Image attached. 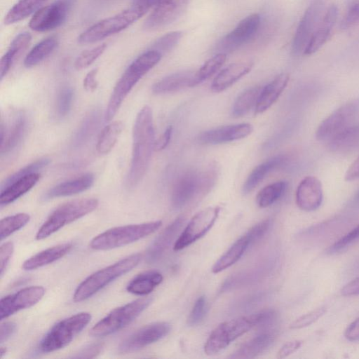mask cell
Here are the masks:
<instances>
[{"label": "cell", "instance_id": "8fae6325", "mask_svg": "<svg viewBox=\"0 0 359 359\" xmlns=\"http://www.w3.org/2000/svg\"><path fill=\"white\" fill-rule=\"evenodd\" d=\"M359 118V98L342 104L318 126L316 137L319 141H329L346 128L357 123Z\"/></svg>", "mask_w": 359, "mask_h": 359}, {"label": "cell", "instance_id": "7a4b0ae2", "mask_svg": "<svg viewBox=\"0 0 359 359\" xmlns=\"http://www.w3.org/2000/svg\"><path fill=\"white\" fill-rule=\"evenodd\" d=\"M275 318L276 313L267 310L223 322L210 333L204 345V352L208 355H215L253 327L267 324Z\"/></svg>", "mask_w": 359, "mask_h": 359}, {"label": "cell", "instance_id": "9a60e30c", "mask_svg": "<svg viewBox=\"0 0 359 359\" xmlns=\"http://www.w3.org/2000/svg\"><path fill=\"white\" fill-rule=\"evenodd\" d=\"M324 0H316L305 11L297 27L292 44L294 55L304 51L316 28L324 11Z\"/></svg>", "mask_w": 359, "mask_h": 359}, {"label": "cell", "instance_id": "4316f807", "mask_svg": "<svg viewBox=\"0 0 359 359\" xmlns=\"http://www.w3.org/2000/svg\"><path fill=\"white\" fill-rule=\"evenodd\" d=\"M276 337L274 330L263 332L244 343L229 358H252L263 353L273 343Z\"/></svg>", "mask_w": 359, "mask_h": 359}, {"label": "cell", "instance_id": "277c9868", "mask_svg": "<svg viewBox=\"0 0 359 359\" xmlns=\"http://www.w3.org/2000/svg\"><path fill=\"white\" fill-rule=\"evenodd\" d=\"M141 259L140 254H133L90 275L76 287L73 299L81 302L91 297L109 283L135 267Z\"/></svg>", "mask_w": 359, "mask_h": 359}, {"label": "cell", "instance_id": "11a10c76", "mask_svg": "<svg viewBox=\"0 0 359 359\" xmlns=\"http://www.w3.org/2000/svg\"><path fill=\"white\" fill-rule=\"evenodd\" d=\"M271 225L269 219H265L253 226L246 233L248 234L252 243L253 244L266 233Z\"/></svg>", "mask_w": 359, "mask_h": 359}, {"label": "cell", "instance_id": "b9f144b4", "mask_svg": "<svg viewBox=\"0 0 359 359\" xmlns=\"http://www.w3.org/2000/svg\"><path fill=\"white\" fill-rule=\"evenodd\" d=\"M286 187L287 182L285 181L276 182L264 187L257 195V204L262 208L269 207L282 196Z\"/></svg>", "mask_w": 359, "mask_h": 359}, {"label": "cell", "instance_id": "83f0119b", "mask_svg": "<svg viewBox=\"0 0 359 359\" xmlns=\"http://www.w3.org/2000/svg\"><path fill=\"white\" fill-rule=\"evenodd\" d=\"M195 72L181 71L166 76L152 86L155 94H165L179 91L187 87L194 86Z\"/></svg>", "mask_w": 359, "mask_h": 359}, {"label": "cell", "instance_id": "e0dca14e", "mask_svg": "<svg viewBox=\"0 0 359 359\" xmlns=\"http://www.w3.org/2000/svg\"><path fill=\"white\" fill-rule=\"evenodd\" d=\"M45 294L42 286L22 288L15 293L1 298L0 302L1 320L7 318L15 313L36 304Z\"/></svg>", "mask_w": 359, "mask_h": 359}, {"label": "cell", "instance_id": "681fc988", "mask_svg": "<svg viewBox=\"0 0 359 359\" xmlns=\"http://www.w3.org/2000/svg\"><path fill=\"white\" fill-rule=\"evenodd\" d=\"M74 90L69 86L62 88L57 96L56 111L60 118L66 116L72 107Z\"/></svg>", "mask_w": 359, "mask_h": 359}, {"label": "cell", "instance_id": "d4e9b609", "mask_svg": "<svg viewBox=\"0 0 359 359\" xmlns=\"http://www.w3.org/2000/svg\"><path fill=\"white\" fill-rule=\"evenodd\" d=\"M289 79L287 74L282 73L262 88L255 106V114H262L269 109L279 98Z\"/></svg>", "mask_w": 359, "mask_h": 359}, {"label": "cell", "instance_id": "7c38bea8", "mask_svg": "<svg viewBox=\"0 0 359 359\" xmlns=\"http://www.w3.org/2000/svg\"><path fill=\"white\" fill-rule=\"evenodd\" d=\"M220 210V207L213 206L197 212L175 241L173 250H181L203 236L214 225Z\"/></svg>", "mask_w": 359, "mask_h": 359}, {"label": "cell", "instance_id": "5b68a950", "mask_svg": "<svg viewBox=\"0 0 359 359\" xmlns=\"http://www.w3.org/2000/svg\"><path fill=\"white\" fill-rule=\"evenodd\" d=\"M162 224L160 220L116 226L94 237L90 243L96 250H110L143 238L156 231Z\"/></svg>", "mask_w": 359, "mask_h": 359}, {"label": "cell", "instance_id": "cb8c5ba5", "mask_svg": "<svg viewBox=\"0 0 359 359\" xmlns=\"http://www.w3.org/2000/svg\"><path fill=\"white\" fill-rule=\"evenodd\" d=\"M251 62H240L230 64L221 70L213 79L211 90L215 93L225 90L252 69Z\"/></svg>", "mask_w": 359, "mask_h": 359}, {"label": "cell", "instance_id": "d6a6232c", "mask_svg": "<svg viewBox=\"0 0 359 359\" xmlns=\"http://www.w3.org/2000/svg\"><path fill=\"white\" fill-rule=\"evenodd\" d=\"M162 274L157 271H147L137 274L127 285L126 290L137 295L151 292L163 281Z\"/></svg>", "mask_w": 359, "mask_h": 359}, {"label": "cell", "instance_id": "60d3db41", "mask_svg": "<svg viewBox=\"0 0 359 359\" xmlns=\"http://www.w3.org/2000/svg\"><path fill=\"white\" fill-rule=\"evenodd\" d=\"M26 128V120L20 114L15 119L8 133H6L4 141L1 143V154H6L14 149L20 142Z\"/></svg>", "mask_w": 359, "mask_h": 359}, {"label": "cell", "instance_id": "ffe728a7", "mask_svg": "<svg viewBox=\"0 0 359 359\" xmlns=\"http://www.w3.org/2000/svg\"><path fill=\"white\" fill-rule=\"evenodd\" d=\"M323 198V187L318 178L308 176L300 182L296 191L295 199L301 210L309 212L318 209Z\"/></svg>", "mask_w": 359, "mask_h": 359}, {"label": "cell", "instance_id": "52a82bcc", "mask_svg": "<svg viewBox=\"0 0 359 359\" xmlns=\"http://www.w3.org/2000/svg\"><path fill=\"white\" fill-rule=\"evenodd\" d=\"M90 320V313L80 312L59 321L43 337L39 349L43 353H50L63 348L86 327Z\"/></svg>", "mask_w": 359, "mask_h": 359}, {"label": "cell", "instance_id": "ba28073f", "mask_svg": "<svg viewBox=\"0 0 359 359\" xmlns=\"http://www.w3.org/2000/svg\"><path fill=\"white\" fill-rule=\"evenodd\" d=\"M151 300L150 297L140 298L114 309L90 329V334L104 337L124 328L148 307Z\"/></svg>", "mask_w": 359, "mask_h": 359}, {"label": "cell", "instance_id": "816d5d0a", "mask_svg": "<svg viewBox=\"0 0 359 359\" xmlns=\"http://www.w3.org/2000/svg\"><path fill=\"white\" fill-rule=\"evenodd\" d=\"M206 313V302L204 297H200L195 302L194 305L189 313L187 323L190 326L196 325L200 323Z\"/></svg>", "mask_w": 359, "mask_h": 359}, {"label": "cell", "instance_id": "f1b7e54d", "mask_svg": "<svg viewBox=\"0 0 359 359\" xmlns=\"http://www.w3.org/2000/svg\"><path fill=\"white\" fill-rule=\"evenodd\" d=\"M72 248L71 243L50 247L27 259L22 264V268L25 270L31 271L51 264L66 255Z\"/></svg>", "mask_w": 359, "mask_h": 359}, {"label": "cell", "instance_id": "f546056e", "mask_svg": "<svg viewBox=\"0 0 359 359\" xmlns=\"http://www.w3.org/2000/svg\"><path fill=\"white\" fill-rule=\"evenodd\" d=\"M287 161L285 156L278 155L256 166L247 177L243 187V192L246 194L252 191L269 173L283 166Z\"/></svg>", "mask_w": 359, "mask_h": 359}, {"label": "cell", "instance_id": "be15d7a7", "mask_svg": "<svg viewBox=\"0 0 359 359\" xmlns=\"http://www.w3.org/2000/svg\"><path fill=\"white\" fill-rule=\"evenodd\" d=\"M345 337L351 341L359 340V318L353 321L345 330Z\"/></svg>", "mask_w": 359, "mask_h": 359}, {"label": "cell", "instance_id": "f907efd6", "mask_svg": "<svg viewBox=\"0 0 359 359\" xmlns=\"http://www.w3.org/2000/svg\"><path fill=\"white\" fill-rule=\"evenodd\" d=\"M325 307H320L313 310L294 320L290 325V329H302L308 327L316 322L325 313Z\"/></svg>", "mask_w": 359, "mask_h": 359}, {"label": "cell", "instance_id": "7dc6e473", "mask_svg": "<svg viewBox=\"0 0 359 359\" xmlns=\"http://www.w3.org/2000/svg\"><path fill=\"white\" fill-rule=\"evenodd\" d=\"M106 43H102L96 47L82 52L76 59L74 67L76 69L81 70L89 67L95 62L105 50Z\"/></svg>", "mask_w": 359, "mask_h": 359}, {"label": "cell", "instance_id": "9f6ffc18", "mask_svg": "<svg viewBox=\"0 0 359 359\" xmlns=\"http://www.w3.org/2000/svg\"><path fill=\"white\" fill-rule=\"evenodd\" d=\"M103 348L101 343H94L85 346L76 352L72 358H94L100 354Z\"/></svg>", "mask_w": 359, "mask_h": 359}, {"label": "cell", "instance_id": "ee69618b", "mask_svg": "<svg viewBox=\"0 0 359 359\" xmlns=\"http://www.w3.org/2000/svg\"><path fill=\"white\" fill-rule=\"evenodd\" d=\"M30 216L27 213H18L3 218L0 222V237L4 240L16 231L25 226Z\"/></svg>", "mask_w": 359, "mask_h": 359}, {"label": "cell", "instance_id": "1f68e13d", "mask_svg": "<svg viewBox=\"0 0 359 359\" xmlns=\"http://www.w3.org/2000/svg\"><path fill=\"white\" fill-rule=\"evenodd\" d=\"M252 241L247 233L236 240L218 259L212 267L214 273H218L230 267L243 256Z\"/></svg>", "mask_w": 359, "mask_h": 359}, {"label": "cell", "instance_id": "6f0895ef", "mask_svg": "<svg viewBox=\"0 0 359 359\" xmlns=\"http://www.w3.org/2000/svg\"><path fill=\"white\" fill-rule=\"evenodd\" d=\"M302 345L301 340H292L284 344L278 352V358H284L296 352Z\"/></svg>", "mask_w": 359, "mask_h": 359}, {"label": "cell", "instance_id": "30bf717a", "mask_svg": "<svg viewBox=\"0 0 359 359\" xmlns=\"http://www.w3.org/2000/svg\"><path fill=\"white\" fill-rule=\"evenodd\" d=\"M143 16L133 7L103 19L83 32L78 37L80 43H91L116 34Z\"/></svg>", "mask_w": 359, "mask_h": 359}, {"label": "cell", "instance_id": "6125c7cd", "mask_svg": "<svg viewBox=\"0 0 359 359\" xmlns=\"http://www.w3.org/2000/svg\"><path fill=\"white\" fill-rule=\"evenodd\" d=\"M341 293L346 297L359 295V276L345 285Z\"/></svg>", "mask_w": 359, "mask_h": 359}, {"label": "cell", "instance_id": "7402d4cb", "mask_svg": "<svg viewBox=\"0 0 359 359\" xmlns=\"http://www.w3.org/2000/svg\"><path fill=\"white\" fill-rule=\"evenodd\" d=\"M271 265V262H264L254 268L231 276L224 281L220 291L224 292L245 287L259 281L269 273Z\"/></svg>", "mask_w": 359, "mask_h": 359}, {"label": "cell", "instance_id": "5bb4252c", "mask_svg": "<svg viewBox=\"0 0 359 359\" xmlns=\"http://www.w3.org/2000/svg\"><path fill=\"white\" fill-rule=\"evenodd\" d=\"M260 26V16L254 13L243 18L217 43V53H230L252 39Z\"/></svg>", "mask_w": 359, "mask_h": 359}, {"label": "cell", "instance_id": "e575fe53", "mask_svg": "<svg viewBox=\"0 0 359 359\" xmlns=\"http://www.w3.org/2000/svg\"><path fill=\"white\" fill-rule=\"evenodd\" d=\"M32 36L28 32H22L18 34L11 41L7 51L2 56L0 62V79L1 81L9 72L12 65L27 47Z\"/></svg>", "mask_w": 359, "mask_h": 359}, {"label": "cell", "instance_id": "ab89813d", "mask_svg": "<svg viewBox=\"0 0 359 359\" xmlns=\"http://www.w3.org/2000/svg\"><path fill=\"white\" fill-rule=\"evenodd\" d=\"M262 88L259 86L252 87L242 92L233 103L232 107L233 116L241 117L248 114L252 107H255Z\"/></svg>", "mask_w": 359, "mask_h": 359}, {"label": "cell", "instance_id": "8992f818", "mask_svg": "<svg viewBox=\"0 0 359 359\" xmlns=\"http://www.w3.org/2000/svg\"><path fill=\"white\" fill-rule=\"evenodd\" d=\"M97 199L87 198L76 199L58 206L39 229L36 240L44 239L64 226L93 212L98 206Z\"/></svg>", "mask_w": 359, "mask_h": 359}, {"label": "cell", "instance_id": "2e32d148", "mask_svg": "<svg viewBox=\"0 0 359 359\" xmlns=\"http://www.w3.org/2000/svg\"><path fill=\"white\" fill-rule=\"evenodd\" d=\"M170 325L157 322L145 325L125 338L118 346L122 353L136 351L165 337L170 331Z\"/></svg>", "mask_w": 359, "mask_h": 359}, {"label": "cell", "instance_id": "f6af8a7d", "mask_svg": "<svg viewBox=\"0 0 359 359\" xmlns=\"http://www.w3.org/2000/svg\"><path fill=\"white\" fill-rule=\"evenodd\" d=\"M50 163V159L47 158H43L32 162L25 167L22 168L19 170L16 171L13 174L6 177L4 181L1 184V190L6 188L7 186L15 182V180L33 172H37L38 170H41L44 167L47 166Z\"/></svg>", "mask_w": 359, "mask_h": 359}, {"label": "cell", "instance_id": "91938a15", "mask_svg": "<svg viewBox=\"0 0 359 359\" xmlns=\"http://www.w3.org/2000/svg\"><path fill=\"white\" fill-rule=\"evenodd\" d=\"M172 133V127L168 126L164 133L155 141L154 150L161 151L168 145Z\"/></svg>", "mask_w": 359, "mask_h": 359}, {"label": "cell", "instance_id": "603a6c76", "mask_svg": "<svg viewBox=\"0 0 359 359\" xmlns=\"http://www.w3.org/2000/svg\"><path fill=\"white\" fill-rule=\"evenodd\" d=\"M184 217H179L169 224L153 241L147 251V261H158L174 240L184 222Z\"/></svg>", "mask_w": 359, "mask_h": 359}, {"label": "cell", "instance_id": "d590c367", "mask_svg": "<svg viewBox=\"0 0 359 359\" xmlns=\"http://www.w3.org/2000/svg\"><path fill=\"white\" fill-rule=\"evenodd\" d=\"M101 120V113L95 109L88 112L74 133L72 144L79 148L87 143L96 131Z\"/></svg>", "mask_w": 359, "mask_h": 359}, {"label": "cell", "instance_id": "db71d44e", "mask_svg": "<svg viewBox=\"0 0 359 359\" xmlns=\"http://www.w3.org/2000/svg\"><path fill=\"white\" fill-rule=\"evenodd\" d=\"M14 246L12 242L4 243L0 247V271L1 277L4 276L10 262Z\"/></svg>", "mask_w": 359, "mask_h": 359}, {"label": "cell", "instance_id": "484cf974", "mask_svg": "<svg viewBox=\"0 0 359 359\" xmlns=\"http://www.w3.org/2000/svg\"><path fill=\"white\" fill-rule=\"evenodd\" d=\"M94 180L95 177L92 173L82 175L54 186L46 192L43 198L51 199L81 193L90 189L93 186Z\"/></svg>", "mask_w": 359, "mask_h": 359}, {"label": "cell", "instance_id": "f35d334b", "mask_svg": "<svg viewBox=\"0 0 359 359\" xmlns=\"http://www.w3.org/2000/svg\"><path fill=\"white\" fill-rule=\"evenodd\" d=\"M123 129L121 121H114L105 126L101 131L96 144L100 154H107L116 144Z\"/></svg>", "mask_w": 359, "mask_h": 359}, {"label": "cell", "instance_id": "bcb514c9", "mask_svg": "<svg viewBox=\"0 0 359 359\" xmlns=\"http://www.w3.org/2000/svg\"><path fill=\"white\" fill-rule=\"evenodd\" d=\"M182 36V32L180 31L167 33L154 41L150 49L156 50L163 55L172 50L177 45Z\"/></svg>", "mask_w": 359, "mask_h": 359}, {"label": "cell", "instance_id": "836d02e7", "mask_svg": "<svg viewBox=\"0 0 359 359\" xmlns=\"http://www.w3.org/2000/svg\"><path fill=\"white\" fill-rule=\"evenodd\" d=\"M329 149L334 152L346 153L359 147V123L346 128L328 141Z\"/></svg>", "mask_w": 359, "mask_h": 359}, {"label": "cell", "instance_id": "94428289", "mask_svg": "<svg viewBox=\"0 0 359 359\" xmlns=\"http://www.w3.org/2000/svg\"><path fill=\"white\" fill-rule=\"evenodd\" d=\"M16 325L13 322H4L1 324L0 343L6 341L15 332Z\"/></svg>", "mask_w": 359, "mask_h": 359}, {"label": "cell", "instance_id": "c3c4849f", "mask_svg": "<svg viewBox=\"0 0 359 359\" xmlns=\"http://www.w3.org/2000/svg\"><path fill=\"white\" fill-rule=\"evenodd\" d=\"M359 23V0H348L340 22L342 29H349Z\"/></svg>", "mask_w": 359, "mask_h": 359}, {"label": "cell", "instance_id": "4fadbf2b", "mask_svg": "<svg viewBox=\"0 0 359 359\" xmlns=\"http://www.w3.org/2000/svg\"><path fill=\"white\" fill-rule=\"evenodd\" d=\"M76 0H55L39 9L32 17L29 27L36 32L57 28L66 20Z\"/></svg>", "mask_w": 359, "mask_h": 359}, {"label": "cell", "instance_id": "003e7915", "mask_svg": "<svg viewBox=\"0 0 359 359\" xmlns=\"http://www.w3.org/2000/svg\"><path fill=\"white\" fill-rule=\"evenodd\" d=\"M6 349L4 347H1V351H0L1 357H3L4 355L6 354Z\"/></svg>", "mask_w": 359, "mask_h": 359}, {"label": "cell", "instance_id": "44dd1931", "mask_svg": "<svg viewBox=\"0 0 359 359\" xmlns=\"http://www.w3.org/2000/svg\"><path fill=\"white\" fill-rule=\"evenodd\" d=\"M338 15V7L335 4H330L325 10L303 54L312 55L327 42L336 23Z\"/></svg>", "mask_w": 359, "mask_h": 359}, {"label": "cell", "instance_id": "680465c9", "mask_svg": "<svg viewBox=\"0 0 359 359\" xmlns=\"http://www.w3.org/2000/svg\"><path fill=\"white\" fill-rule=\"evenodd\" d=\"M97 72L98 69L97 68L93 69L85 76L83 81V86L86 91L94 92L97 89L98 86V81L97 80Z\"/></svg>", "mask_w": 359, "mask_h": 359}, {"label": "cell", "instance_id": "03108f58", "mask_svg": "<svg viewBox=\"0 0 359 359\" xmlns=\"http://www.w3.org/2000/svg\"><path fill=\"white\" fill-rule=\"evenodd\" d=\"M345 180L348 182L359 179V156L350 165L345 174Z\"/></svg>", "mask_w": 359, "mask_h": 359}, {"label": "cell", "instance_id": "8d00e7d4", "mask_svg": "<svg viewBox=\"0 0 359 359\" xmlns=\"http://www.w3.org/2000/svg\"><path fill=\"white\" fill-rule=\"evenodd\" d=\"M46 0H18L4 18L6 25L18 22L35 13Z\"/></svg>", "mask_w": 359, "mask_h": 359}, {"label": "cell", "instance_id": "7bdbcfd3", "mask_svg": "<svg viewBox=\"0 0 359 359\" xmlns=\"http://www.w3.org/2000/svg\"><path fill=\"white\" fill-rule=\"evenodd\" d=\"M226 59V54L219 53L205 62L195 72L194 86L214 75L223 66Z\"/></svg>", "mask_w": 359, "mask_h": 359}, {"label": "cell", "instance_id": "d6986e66", "mask_svg": "<svg viewBox=\"0 0 359 359\" xmlns=\"http://www.w3.org/2000/svg\"><path fill=\"white\" fill-rule=\"evenodd\" d=\"M253 131L250 123H242L217 127L200 134L198 140L205 144H219L248 137Z\"/></svg>", "mask_w": 359, "mask_h": 359}, {"label": "cell", "instance_id": "ac0fdd59", "mask_svg": "<svg viewBox=\"0 0 359 359\" xmlns=\"http://www.w3.org/2000/svg\"><path fill=\"white\" fill-rule=\"evenodd\" d=\"M190 0H160L146 19L143 27L154 30L177 20L186 10Z\"/></svg>", "mask_w": 359, "mask_h": 359}, {"label": "cell", "instance_id": "4dcf8cb0", "mask_svg": "<svg viewBox=\"0 0 359 359\" xmlns=\"http://www.w3.org/2000/svg\"><path fill=\"white\" fill-rule=\"evenodd\" d=\"M40 178L39 172L27 175L1 190V206L13 203L32 189Z\"/></svg>", "mask_w": 359, "mask_h": 359}, {"label": "cell", "instance_id": "f5cc1de1", "mask_svg": "<svg viewBox=\"0 0 359 359\" xmlns=\"http://www.w3.org/2000/svg\"><path fill=\"white\" fill-rule=\"evenodd\" d=\"M359 240V224L337 240L328 249L330 253L337 252Z\"/></svg>", "mask_w": 359, "mask_h": 359}, {"label": "cell", "instance_id": "3957f363", "mask_svg": "<svg viewBox=\"0 0 359 359\" xmlns=\"http://www.w3.org/2000/svg\"><path fill=\"white\" fill-rule=\"evenodd\" d=\"M162 55L148 50L138 56L125 70L116 82L104 114L105 122L111 121L123 101L136 83L161 60Z\"/></svg>", "mask_w": 359, "mask_h": 359}, {"label": "cell", "instance_id": "6da1fadb", "mask_svg": "<svg viewBox=\"0 0 359 359\" xmlns=\"http://www.w3.org/2000/svg\"><path fill=\"white\" fill-rule=\"evenodd\" d=\"M155 141L152 109L145 105L137 114L133 125L132 158L127 177L128 187L136 186L145 175L154 150Z\"/></svg>", "mask_w": 359, "mask_h": 359}, {"label": "cell", "instance_id": "74e56055", "mask_svg": "<svg viewBox=\"0 0 359 359\" xmlns=\"http://www.w3.org/2000/svg\"><path fill=\"white\" fill-rule=\"evenodd\" d=\"M57 39L55 36H50L36 43L27 53L24 65L26 67H32L44 60L55 49Z\"/></svg>", "mask_w": 359, "mask_h": 359}, {"label": "cell", "instance_id": "e7e4bbea", "mask_svg": "<svg viewBox=\"0 0 359 359\" xmlns=\"http://www.w3.org/2000/svg\"><path fill=\"white\" fill-rule=\"evenodd\" d=\"M160 0H133L132 7L140 11L143 15Z\"/></svg>", "mask_w": 359, "mask_h": 359}, {"label": "cell", "instance_id": "9c48e42d", "mask_svg": "<svg viewBox=\"0 0 359 359\" xmlns=\"http://www.w3.org/2000/svg\"><path fill=\"white\" fill-rule=\"evenodd\" d=\"M215 177L214 170H208L205 173L189 170L182 173L172 186L171 203L173 208L180 209L184 206L199 192L209 188Z\"/></svg>", "mask_w": 359, "mask_h": 359}]
</instances>
